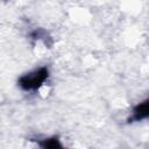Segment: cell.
I'll list each match as a JSON object with an SVG mask.
<instances>
[{
  "instance_id": "6da1fadb",
  "label": "cell",
  "mask_w": 149,
  "mask_h": 149,
  "mask_svg": "<svg viewBox=\"0 0 149 149\" xmlns=\"http://www.w3.org/2000/svg\"><path fill=\"white\" fill-rule=\"evenodd\" d=\"M48 78L49 69L47 66H41L20 76L17 79V85L26 92H36L44 85Z\"/></svg>"
},
{
  "instance_id": "7a4b0ae2",
  "label": "cell",
  "mask_w": 149,
  "mask_h": 149,
  "mask_svg": "<svg viewBox=\"0 0 149 149\" xmlns=\"http://www.w3.org/2000/svg\"><path fill=\"white\" fill-rule=\"evenodd\" d=\"M148 118V99L143 100L142 102L137 104L133 111H132V115L129 118V122H137V121H142L144 119Z\"/></svg>"
},
{
  "instance_id": "3957f363",
  "label": "cell",
  "mask_w": 149,
  "mask_h": 149,
  "mask_svg": "<svg viewBox=\"0 0 149 149\" xmlns=\"http://www.w3.org/2000/svg\"><path fill=\"white\" fill-rule=\"evenodd\" d=\"M37 143H38V146H40L41 149H66V148L63 147L62 142L56 136L40 140Z\"/></svg>"
}]
</instances>
